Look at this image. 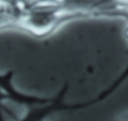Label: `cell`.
Returning <instances> with one entry per match:
<instances>
[{"mask_svg": "<svg viewBox=\"0 0 128 121\" xmlns=\"http://www.w3.org/2000/svg\"><path fill=\"white\" fill-rule=\"evenodd\" d=\"M86 19L80 11L65 8L56 0H38L28 11L15 15L11 29L21 30L36 39H45L55 34L65 24Z\"/></svg>", "mask_w": 128, "mask_h": 121, "instance_id": "obj_1", "label": "cell"}, {"mask_svg": "<svg viewBox=\"0 0 128 121\" xmlns=\"http://www.w3.org/2000/svg\"><path fill=\"white\" fill-rule=\"evenodd\" d=\"M14 70H8V71H0V92L5 95L8 101H12L15 104L22 105L25 107L29 106H35V105H42L47 104L52 100L54 96L46 97L40 95H32V94H26L20 91L14 82Z\"/></svg>", "mask_w": 128, "mask_h": 121, "instance_id": "obj_2", "label": "cell"}, {"mask_svg": "<svg viewBox=\"0 0 128 121\" xmlns=\"http://www.w3.org/2000/svg\"><path fill=\"white\" fill-rule=\"evenodd\" d=\"M38 0H0V4L11 10L15 15L30 10Z\"/></svg>", "mask_w": 128, "mask_h": 121, "instance_id": "obj_3", "label": "cell"}, {"mask_svg": "<svg viewBox=\"0 0 128 121\" xmlns=\"http://www.w3.org/2000/svg\"><path fill=\"white\" fill-rule=\"evenodd\" d=\"M14 18H15V14L11 10H9L6 6L0 4V31L6 30V29H11V24H12Z\"/></svg>", "mask_w": 128, "mask_h": 121, "instance_id": "obj_4", "label": "cell"}, {"mask_svg": "<svg viewBox=\"0 0 128 121\" xmlns=\"http://www.w3.org/2000/svg\"><path fill=\"white\" fill-rule=\"evenodd\" d=\"M50 116H51V115H48V114H45V115H41V116H39V117H38V119H36L35 121H45L46 119H47V117H50Z\"/></svg>", "mask_w": 128, "mask_h": 121, "instance_id": "obj_5", "label": "cell"}, {"mask_svg": "<svg viewBox=\"0 0 128 121\" xmlns=\"http://www.w3.org/2000/svg\"><path fill=\"white\" fill-rule=\"evenodd\" d=\"M124 39H126V42L128 45V21L126 24V28H124ZM127 69H128V65H127Z\"/></svg>", "mask_w": 128, "mask_h": 121, "instance_id": "obj_6", "label": "cell"}, {"mask_svg": "<svg viewBox=\"0 0 128 121\" xmlns=\"http://www.w3.org/2000/svg\"><path fill=\"white\" fill-rule=\"evenodd\" d=\"M116 121H128V115H126V116H122V117L117 119Z\"/></svg>", "mask_w": 128, "mask_h": 121, "instance_id": "obj_7", "label": "cell"}, {"mask_svg": "<svg viewBox=\"0 0 128 121\" xmlns=\"http://www.w3.org/2000/svg\"><path fill=\"white\" fill-rule=\"evenodd\" d=\"M56 1H60V3H64V1H68V0H56Z\"/></svg>", "mask_w": 128, "mask_h": 121, "instance_id": "obj_8", "label": "cell"}]
</instances>
